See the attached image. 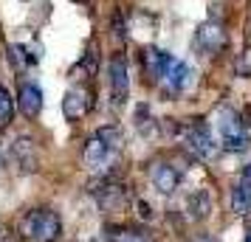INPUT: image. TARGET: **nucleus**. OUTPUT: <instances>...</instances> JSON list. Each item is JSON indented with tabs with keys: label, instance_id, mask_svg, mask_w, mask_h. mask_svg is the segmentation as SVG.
Segmentation results:
<instances>
[{
	"label": "nucleus",
	"instance_id": "1",
	"mask_svg": "<svg viewBox=\"0 0 251 242\" xmlns=\"http://www.w3.org/2000/svg\"><path fill=\"white\" fill-rule=\"evenodd\" d=\"M20 234L31 242H57L62 237V220L51 208H37V211H28L23 217Z\"/></svg>",
	"mask_w": 251,
	"mask_h": 242
},
{
	"label": "nucleus",
	"instance_id": "2",
	"mask_svg": "<svg viewBox=\"0 0 251 242\" xmlns=\"http://www.w3.org/2000/svg\"><path fill=\"white\" fill-rule=\"evenodd\" d=\"M91 107H93V93L88 90V88H79V85L71 88V90L65 93V99H62V113H65L68 121H79V118H85Z\"/></svg>",
	"mask_w": 251,
	"mask_h": 242
},
{
	"label": "nucleus",
	"instance_id": "3",
	"mask_svg": "<svg viewBox=\"0 0 251 242\" xmlns=\"http://www.w3.org/2000/svg\"><path fill=\"white\" fill-rule=\"evenodd\" d=\"M110 96H113V104L127 102V93H130V70H127V59L125 57H113L110 59Z\"/></svg>",
	"mask_w": 251,
	"mask_h": 242
},
{
	"label": "nucleus",
	"instance_id": "4",
	"mask_svg": "<svg viewBox=\"0 0 251 242\" xmlns=\"http://www.w3.org/2000/svg\"><path fill=\"white\" fill-rule=\"evenodd\" d=\"M186 147L198 155V158H212L215 155V141H212V132H209V127L206 124H192V127L186 130Z\"/></svg>",
	"mask_w": 251,
	"mask_h": 242
},
{
	"label": "nucleus",
	"instance_id": "5",
	"mask_svg": "<svg viewBox=\"0 0 251 242\" xmlns=\"http://www.w3.org/2000/svg\"><path fill=\"white\" fill-rule=\"evenodd\" d=\"M12 158L17 163L20 172H34L37 163H40V155H37V147L31 138H17L12 144Z\"/></svg>",
	"mask_w": 251,
	"mask_h": 242
},
{
	"label": "nucleus",
	"instance_id": "6",
	"mask_svg": "<svg viewBox=\"0 0 251 242\" xmlns=\"http://www.w3.org/2000/svg\"><path fill=\"white\" fill-rule=\"evenodd\" d=\"M93 195L104 211H119L127 206V189L122 183H104L99 189H93Z\"/></svg>",
	"mask_w": 251,
	"mask_h": 242
},
{
	"label": "nucleus",
	"instance_id": "7",
	"mask_svg": "<svg viewBox=\"0 0 251 242\" xmlns=\"http://www.w3.org/2000/svg\"><path fill=\"white\" fill-rule=\"evenodd\" d=\"M150 180H152V186L158 189L161 195H172L178 189V183H181V175L170 163H155L152 172H150Z\"/></svg>",
	"mask_w": 251,
	"mask_h": 242
},
{
	"label": "nucleus",
	"instance_id": "8",
	"mask_svg": "<svg viewBox=\"0 0 251 242\" xmlns=\"http://www.w3.org/2000/svg\"><path fill=\"white\" fill-rule=\"evenodd\" d=\"M198 45L203 48L206 54H217L220 48L226 45V34L217 23H203L198 28Z\"/></svg>",
	"mask_w": 251,
	"mask_h": 242
},
{
	"label": "nucleus",
	"instance_id": "9",
	"mask_svg": "<svg viewBox=\"0 0 251 242\" xmlns=\"http://www.w3.org/2000/svg\"><path fill=\"white\" fill-rule=\"evenodd\" d=\"M17 104H20V110H23L25 118H37L40 110H43V90L37 85H20Z\"/></svg>",
	"mask_w": 251,
	"mask_h": 242
},
{
	"label": "nucleus",
	"instance_id": "10",
	"mask_svg": "<svg viewBox=\"0 0 251 242\" xmlns=\"http://www.w3.org/2000/svg\"><path fill=\"white\" fill-rule=\"evenodd\" d=\"M144 65H147V73H150V76L164 79L167 68L172 65V57L167 54V51H161V48H147V51H144Z\"/></svg>",
	"mask_w": 251,
	"mask_h": 242
},
{
	"label": "nucleus",
	"instance_id": "11",
	"mask_svg": "<svg viewBox=\"0 0 251 242\" xmlns=\"http://www.w3.org/2000/svg\"><path fill=\"white\" fill-rule=\"evenodd\" d=\"M186 211H189L192 220L209 217V211H212V195H209L206 189H198V192L189 195V200H186Z\"/></svg>",
	"mask_w": 251,
	"mask_h": 242
},
{
	"label": "nucleus",
	"instance_id": "12",
	"mask_svg": "<svg viewBox=\"0 0 251 242\" xmlns=\"http://www.w3.org/2000/svg\"><path fill=\"white\" fill-rule=\"evenodd\" d=\"M189 76H192L189 65H186V62H178V59H172V65L167 68V73H164V79H167V85H170V90H175V93L186 88Z\"/></svg>",
	"mask_w": 251,
	"mask_h": 242
},
{
	"label": "nucleus",
	"instance_id": "13",
	"mask_svg": "<svg viewBox=\"0 0 251 242\" xmlns=\"http://www.w3.org/2000/svg\"><path fill=\"white\" fill-rule=\"evenodd\" d=\"M107 155H110V150L104 147V141L93 135V138H88L85 150H82V161L88 163V166H102L107 161Z\"/></svg>",
	"mask_w": 251,
	"mask_h": 242
},
{
	"label": "nucleus",
	"instance_id": "14",
	"mask_svg": "<svg viewBox=\"0 0 251 242\" xmlns=\"http://www.w3.org/2000/svg\"><path fill=\"white\" fill-rule=\"evenodd\" d=\"M110 242H152V234L144 228H107Z\"/></svg>",
	"mask_w": 251,
	"mask_h": 242
},
{
	"label": "nucleus",
	"instance_id": "15",
	"mask_svg": "<svg viewBox=\"0 0 251 242\" xmlns=\"http://www.w3.org/2000/svg\"><path fill=\"white\" fill-rule=\"evenodd\" d=\"M217 127H220V135H223V138L246 132V130H243V121H240V115L234 113V110H220V121H217Z\"/></svg>",
	"mask_w": 251,
	"mask_h": 242
},
{
	"label": "nucleus",
	"instance_id": "16",
	"mask_svg": "<svg viewBox=\"0 0 251 242\" xmlns=\"http://www.w3.org/2000/svg\"><path fill=\"white\" fill-rule=\"evenodd\" d=\"M231 211L234 214H249L251 211V189H246L243 183L231 189Z\"/></svg>",
	"mask_w": 251,
	"mask_h": 242
},
{
	"label": "nucleus",
	"instance_id": "17",
	"mask_svg": "<svg viewBox=\"0 0 251 242\" xmlns=\"http://www.w3.org/2000/svg\"><path fill=\"white\" fill-rule=\"evenodd\" d=\"M12 115H14L12 96H9V90H6V88H0V127H6V124L12 121Z\"/></svg>",
	"mask_w": 251,
	"mask_h": 242
},
{
	"label": "nucleus",
	"instance_id": "18",
	"mask_svg": "<svg viewBox=\"0 0 251 242\" xmlns=\"http://www.w3.org/2000/svg\"><path fill=\"white\" fill-rule=\"evenodd\" d=\"M96 138H102L107 150H119V147H122V132L116 127H102L96 132Z\"/></svg>",
	"mask_w": 251,
	"mask_h": 242
},
{
	"label": "nucleus",
	"instance_id": "19",
	"mask_svg": "<svg viewBox=\"0 0 251 242\" xmlns=\"http://www.w3.org/2000/svg\"><path fill=\"white\" fill-rule=\"evenodd\" d=\"M223 147H226L228 152H246L249 150V135H246V132H240V135H228V138H223Z\"/></svg>",
	"mask_w": 251,
	"mask_h": 242
},
{
	"label": "nucleus",
	"instance_id": "20",
	"mask_svg": "<svg viewBox=\"0 0 251 242\" xmlns=\"http://www.w3.org/2000/svg\"><path fill=\"white\" fill-rule=\"evenodd\" d=\"M240 183L246 186V189H251V163L243 169V175H240Z\"/></svg>",
	"mask_w": 251,
	"mask_h": 242
},
{
	"label": "nucleus",
	"instance_id": "21",
	"mask_svg": "<svg viewBox=\"0 0 251 242\" xmlns=\"http://www.w3.org/2000/svg\"><path fill=\"white\" fill-rule=\"evenodd\" d=\"M113 28H116V37H125L127 34V31H125V20H122L119 14H116V20H113Z\"/></svg>",
	"mask_w": 251,
	"mask_h": 242
},
{
	"label": "nucleus",
	"instance_id": "22",
	"mask_svg": "<svg viewBox=\"0 0 251 242\" xmlns=\"http://www.w3.org/2000/svg\"><path fill=\"white\" fill-rule=\"evenodd\" d=\"M138 214H141V220H150V217H152V211H150V206L144 203V200H138Z\"/></svg>",
	"mask_w": 251,
	"mask_h": 242
},
{
	"label": "nucleus",
	"instance_id": "23",
	"mask_svg": "<svg viewBox=\"0 0 251 242\" xmlns=\"http://www.w3.org/2000/svg\"><path fill=\"white\" fill-rule=\"evenodd\" d=\"M246 242H251V231H249V234H246Z\"/></svg>",
	"mask_w": 251,
	"mask_h": 242
},
{
	"label": "nucleus",
	"instance_id": "24",
	"mask_svg": "<svg viewBox=\"0 0 251 242\" xmlns=\"http://www.w3.org/2000/svg\"><path fill=\"white\" fill-rule=\"evenodd\" d=\"M74 3H88V0H74Z\"/></svg>",
	"mask_w": 251,
	"mask_h": 242
}]
</instances>
